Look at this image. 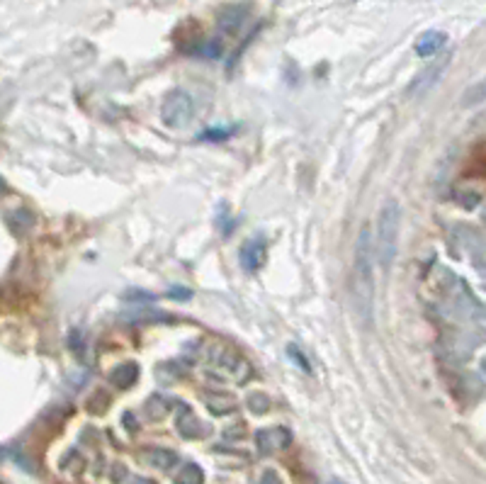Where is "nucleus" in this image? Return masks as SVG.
<instances>
[{
    "label": "nucleus",
    "mask_w": 486,
    "mask_h": 484,
    "mask_svg": "<svg viewBox=\"0 0 486 484\" xmlns=\"http://www.w3.org/2000/svg\"><path fill=\"white\" fill-rule=\"evenodd\" d=\"M375 251H372V234L363 227L355 241L353 275H350V295H353L355 316L363 326L372 324V307H375Z\"/></svg>",
    "instance_id": "nucleus-1"
},
{
    "label": "nucleus",
    "mask_w": 486,
    "mask_h": 484,
    "mask_svg": "<svg viewBox=\"0 0 486 484\" xmlns=\"http://www.w3.org/2000/svg\"><path fill=\"white\" fill-rule=\"evenodd\" d=\"M137 377H139L137 363H124V365H120L112 372V379H115V384H120V387H132V384L137 382Z\"/></svg>",
    "instance_id": "nucleus-10"
},
{
    "label": "nucleus",
    "mask_w": 486,
    "mask_h": 484,
    "mask_svg": "<svg viewBox=\"0 0 486 484\" xmlns=\"http://www.w3.org/2000/svg\"><path fill=\"white\" fill-rule=\"evenodd\" d=\"M399 224H401V210L399 202L391 200L382 207L380 222H377V243H375V256L384 270L394 263L396 256V243H399Z\"/></svg>",
    "instance_id": "nucleus-2"
},
{
    "label": "nucleus",
    "mask_w": 486,
    "mask_h": 484,
    "mask_svg": "<svg viewBox=\"0 0 486 484\" xmlns=\"http://www.w3.org/2000/svg\"><path fill=\"white\" fill-rule=\"evenodd\" d=\"M202 482H204L202 470H200L197 465H193V462H188V465L178 472V477H175V484H202Z\"/></svg>",
    "instance_id": "nucleus-11"
},
{
    "label": "nucleus",
    "mask_w": 486,
    "mask_h": 484,
    "mask_svg": "<svg viewBox=\"0 0 486 484\" xmlns=\"http://www.w3.org/2000/svg\"><path fill=\"white\" fill-rule=\"evenodd\" d=\"M170 297H180V300H188L190 293L188 290H170Z\"/></svg>",
    "instance_id": "nucleus-14"
},
{
    "label": "nucleus",
    "mask_w": 486,
    "mask_h": 484,
    "mask_svg": "<svg viewBox=\"0 0 486 484\" xmlns=\"http://www.w3.org/2000/svg\"><path fill=\"white\" fill-rule=\"evenodd\" d=\"M134 484H153V482H148V480H137Z\"/></svg>",
    "instance_id": "nucleus-15"
},
{
    "label": "nucleus",
    "mask_w": 486,
    "mask_h": 484,
    "mask_svg": "<svg viewBox=\"0 0 486 484\" xmlns=\"http://www.w3.org/2000/svg\"><path fill=\"white\" fill-rule=\"evenodd\" d=\"M231 134H234V127H229L226 132H219L216 127H211L209 132L200 134V139H226V137H231Z\"/></svg>",
    "instance_id": "nucleus-12"
},
{
    "label": "nucleus",
    "mask_w": 486,
    "mask_h": 484,
    "mask_svg": "<svg viewBox=\"0 0 486 484\" xmlns=\"http://www.w3.org/2000/svg\"><path fill=\"white\" fill-rule=\"evenodd\" d=\"M239 258H241V265H243V270H246V273H256V270H261L263 265H265V261H268L265 241H263L261 236L248 238V241L241 246Z\"/></svg>",
    "instance_id": "nucleus-4"
},
{
    "label": "nucleus",
    "mask_w": 486,
    "mask_h": 484,
    "mask_svg": "<svg viewBox=\"0 0 486 484\" xmlns=\"http://www.w3.org/2000/svg\"><path fill=\"white\" fill-rule=\"evenodd\" d=\"M144 460L153 467H161V470H170V467L178 462V455L170 450H163V448H153V450H146L144 452Z\"/></svg>",
    "instance_id": "nucleus-9"
},
{
    "label": "nucleus",
    "mask_w": 486,
    "mask_h": 484,
    "mask_svg": "<svg viewBox=\"0 0 486 484\" xmlns=\"http://www.w3.org/2000/svg\"><path fill=\"white\" fill-rule=\"evenodd\" d=\"M447 66V61H440V64H433L431 69H423V74L416 76V81L408 86V93L411 95H421V93L431 90L433 86H436V81L443 76V69Z\"/></svg>",
    "instance_id": "nucleus-7"
},
{
    "label": "nucleus",
    "mask_w": 486,
    "mask_h": 484,
    "mask_svg": "<svg viewBox=\"0 0 486 484\" xmlns=\"http://www.w3.org/2000/svg\"><path fill=\"white\" fill-rule=\"evenodd\" d=\"M447 44V34L445 32H438V29H431V32L421 34L416 41V54L428 59V56H436L443 46Z\"/></svg>",
    "instance_id": "nucleus-6"
},
{
    "label": "nucleus",
    "mask_w": 486,
    "mask_h": 484,
    "mask_svg": "<svg viewBox=\"0 0 486 484\" xmlns=\"http://www.w3.org/2000/svg\"><path fill=\"white\" fill-rule=\"evenodd\" d=\"M292 443V433L282 426L277 429H263L256 433V445L261 452H275V450H282Z\"/></svg>",
    "instance_id": "nucleus-5"
},
{
    "label": "nucleus",
    "mask_w": 486,
    "mask_h": 484,
    "mask_svg": "<svg viewBox=\"0 0 486 484\" xmlns=\"http://www.w3.org/2000/svg\"><path fill=\"white\" fill-rule=\"evenodd\" d=\"M258 484H282V480L277 477L275 470H268V472H263V477L258 480Z\"/></svg>",
    "instance_id": "nucleus-13"
},
{
    "label": "nucleus",
    "mask_w": 486,
    "mask_h": 484,
    "mask_svg": "<svg viewBox=\"0 0 486 484\" xmlns=\"http://www.w3.org/2000/svg\"><path fill=\"white\" fill-rule=\"evenodd\" d=\"M178 431L185 436V438H197V436H204V426L195 419V414L188 407H183V416H178Z\"/></svg>",
    "instance_id": "nucleus-8"
},
{
    "label": "nucleus",
    "mask_w": 486,
    "mask_h": 484,
    "mask_svg": "<svg viewBox=\"0 0 486 484\" xmlns=\"http://www.w3.org/2000/svg\"><path fill=\"white\" fill-rule=\"evenodd\" d=\"M193 110H195L193 98H190L185 90H173L161 105V119H163L165 127L180 129L193 119Z\"/></svg>",
    "instance_id": "nucleus-3"
}]
</instances>
